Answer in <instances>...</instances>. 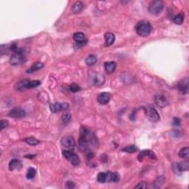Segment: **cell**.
<instances>
[{
  "mask_svg": "<svg viewBox=\"0 0 189 189\" xmlns=\"http://www.w3.org/2000/svg\"><path fill=\"white\" fill-rule=\"evenodd\" d=\"M151 30H152V27L150 22L145 20L138 21L135 26L136 33L142 37H146L150 35Z\"/></svg>",
  "mask_w": 189,
  "mask_h": 189,
  "instance_id": "6da1fadb",
  "label": "cell"
},
{
  "mask_svg": "<svg viewBox=\"0 0 189 189\" xmlns=\"http://www.w3.org/2000/svg\"><path fill=\"white\" fill-rule=\"evenodd\" d=\"M26 61L27 56L25 51L22 48H19V50L12 54L10 59V63L13 66H19L26 62Z\"/></svg>",
  "mask_w": 189,
  "mask_h": 189,
  "instance_id": "7a4b0ae2",
  "label": "cell"
},
{
  "mask_svg": "<svg viewBox=\"0 0 189 189\" xmlns=\"http://www.w3.org/2000/svg\"><path fill=\"white\" fill-rule=\"evenodd\" d=\"M41 84V81H30V80H23L16 83L15 85V90L17 91H21L23 90L31 89L37 87Z\"/></svg>",
  "mask_w": 189,
  "mask_h": 189,
  "instance_id": "3957f363",
  "label": "cell"
},
{
  "mask_svg": "<svg viewBox=\"0 0 189 189\" xmlns=\"http://www.w3.org/2000/svg\"><path fill=\"white\" fill-rule=\"evenodd\" d=\"M164 9V3L162 1L159 0H156V1H152L149 4L148 11L149 13L152 15H159L161 13V12Z\"/></svg>",
  "mask_w": 189,
  "mask_h": 189,
  "instance_id": "277c9868",
  "label": "cell"
},
{
  "mask_svg": "<svg viewBox=\"0 0 189 189\" xmlns=\"http://www.w3.org/2000/svg\"><path fill=\"white\" fill-rule=\"evenodd\" d=\"M145 115L151 122L156 123L159 121V115L158 112L152 105H149L143 108Z\"/></svg>",
  "mask_w": 189,
  "mask_h": 189,
  "instance_id": "5b68a950",
  "label": "cell"
},
{
  "mask_svg": "<svg viewBox=\"0 0 189 189\" xmlns=\"http://www.w3.org/2000/svg\"><path fill=\"white\" fill-rule=\"evenodd\" d=\"M63 155H64L65 158L67 159L69 162L72 165H74V166H78V165L80 164L79 157H78L76 154L72 152V151H63Z\"/></svg>",
  "mask_w": 189,
  "mask_h": 189,
  "instance_id": "8992f818",
  "label": "cell"
},
{
  "mask_svg": "<svg viewBox=\"0 0 189 189\" xmlns=\"http://www.w3.org/2000/svg\"><path fill=\"white\" fill-rule=\"evenodd\" d=\"M61 143H62L63 147L66 149V150L73 151L75 147H76V141L72 136H65V137H62Z\"/></svg>",
  "mask_w": 189,
  "mask_h": 189,
  "instance_id": "52a82bcc",
  "label": "cell"
},
{
  "mask_svg": "<svg viewBox=\"0 0 189 189\" xmlns=\"http://www.w3.org/2000/svg\"><path fill=\"white\" fill-rule=\"evenodd\" d=\"M154 103L159 108H164L168 105V99L163 94H156L154 96Z\"/></svg>",
  "mask_w": 189,
  "mask_h": 189,
  "instance_id": "ba28073f",
  "label": "cell"
},
{
  "mask_svg": "<svg viewBox=\"0 0 189 189\" xmlns=\"http://www.w3.org/2000/svg\"><path fill=\"white\" fill-rule=\"evenodd\" d=\"M188 78L186 77V78H183L182 80H181L180 82L178 83L177 84V89L180 91L181 93L182 94H186L188 91Z\"/></svg>",
  "mask_w": 189,
  "mask_h": 189,
  "instance_id": "9c48e42d",
  "label": "cell"
},
{
  "mask_svg": "<svg viewBox=\"0 0 189 189\" xmlns=\"http://www.w3.org/2000/svg\"><path fill=\"white\" fill-rule=\"evenodd\" d=\"M26 115V112L21 108H15L9 112L8 116L13 118H21Z\"/></svg>",
  "mask_w": 189,
  "mask_h": 189,
  "instance_id": "30bf717a",
  "label": "cell"
},
{
  "mask_svg": "<svg viewBox=\"0 0 189 189\" xmlns=\"http://www.w3.org/2000/svg\"><path fill=\"white\" fill-rule=\"evenodd\" d=\"M50 110L52 112H57L59 111H64V110L69 109V104L67 103L59 104L56 103L55 104H52L50 106Z\"/></svg>",
  "mask_w": 189,
  "mask_h": 189,
  "instance_id": "8fae6325",
  "label": "cell"
},
{
  "mask_svg": "<svg viewBox=\"0 0 189 189\" xmlns=\"http://www.w3.org/2000/svg\"><path fill=\"white\" fill-rule=\"evenodd\" d=\"M110 99H111V94L109 92H102L98 94L97 97L98 102L102 105H105L109 103Z\"/></svg>",
  "mask_w": 189,
  "mask_h": 189,
  "instance_id": "7c38bea8",
  "label": "cell"
},
{
  "mask_svg": "<svg viewBox=\"0 0 189 189\" xmlns=\"http://www.w3.org/2000/svg\"><path fill=\"white\" fill-rule=\"evenodd\" d=\"M145 157H149V158L151 159H155V160L157 159V157L156 155H155V154L151 150H144L141 151V152L139 154L138 157H137V159H138L139 161H141V162Z\"/></svg>",
  "mask_w": 189,
  "mask_h": 189,
  "instance_id": "4fadbf2b",
  "label": "cell"
},
{
  "mask_svg": "<svg viewBox=\"0 0 189 189\" xmlns=\"http://www.w3.org/2000/svg\"><path fill=\"white\" fill-rule=\"evenodd\" d=\"M73 39L77 44H78L80 45L85 44L86 43V41H87L85 34L81 32H78V33H75V34L73 35Z\"/></svg>",
  "mask_w": 189,
  "mask_h": 189,
  "instance_id": "5bb4252c",
  "label": "cell"
},
{
  "mask_svg": "<svg viewBox=\"0 0 189 189\" xmlns=\"http://www.w3.org/2000/svg\"><path fill=\"white\" fill-rule=\"evenodd\" d=\"M8 168L11 171H13L14 170H20V169L22 168V163H21L19 159H13L10 161Z\"/></svg>",
  "mask_w": 189,
  "mask_h": 189,
  "instance_id": "9a60e30c",
  "label": "cell"
},
{
  "mask_svg": "<svg viewBox=\"0 0 189 189\" xmlns=\"http://www.w3.org/2000/svg\"><path fill=\"white\" fill-rule=\"evenodd\" d=\"M92 83L94 86H100L104 85V84L105 83V78L102 74L96 73L92 77Z\"/></svg>",
  "mask_w": 189,
  "mask_h": 189,
  "instance_id": "2e32d148",
  "label": "cell"
},
{
  "mask_svg": "<svg viewBox=\"0 0 189 189\" xmlns=\"http://www.w3.org/2000/svg\"><path fill=\"white\" fill-rule=\"evenodd\" d=\"M117 64L115 62H107L104 63V69L107 74H112L115 72Z\"/></svg>",
  "mask_w": 189,
  "mask_h": 189,
  "instance_id": "e0dca14e",
  "label": "cell"
},
{
  "mask_svg": "<svg viewBox=\"0 0 189 189\" xmlns=\"http://www.w3.org/2000/svg\"><path fill=\"white\" fill-rule=\"evenodd\" d=\"M105 39V45L106 47H110L115 43V36L112 33H106L104 35Z\"/></svg>",
  "mask_w": 189,
  "mask_h": 189,
  "instance_id": "ac0fdd59",
  "label": "cell"
},
{
  "mask_svg": "<svg viewBox=\"0 0 189 189\" xmlns=\"http://www.w3.org/2000/svg\"><path fill=\"white\" fill-rule=\"evenodd\" d=\"M120 180V175L117 172H107L106 182H117Z\"/></svg>",
  "mask_w": 189,
  "mask_h": 189,
  "instance_id": "d6986e66",
  "label": "cell"
},
{
  "mask_svg": "<svg viewBox=\"0 0 189 189\" xmlns=\"http://www.w3.org/2000/svg\"><path fill=\"white\" fill-rule=\"evenodd\" d=\"M83 7H84V5H83L82 2H81L79 1L76 2H75L72 6V12L74 13V14L80 13V12L81 11V10L83 9Z\"/></svg>",
  "mask_w": 189,
  "mask_h": 189,
  "instance_id": "ffe728a7",
  "label": "cell"
},
{
  "mask_svg": "<svg viewBox=\"0 0 189 189\" xmlns=\"http://www.w3.org/2000/svg\"><path fill=\"white\" fill-rule=\"evenodd\" d=\"M44 67V64L41 62H36L35 64H33L32 66H31L30 68H29L28 70H27L26 72L27 73H32V72H34L35 71L40 70Z\"/></svg>",
  "mask_w": 189,
  "mask_h": 189,
  "instance_id": "44dd1931",
  "label": "cell"
},
{
  "mask_svg": "<svg viewBox=\"0 0 189 189\" xmlns=\"http://www.w3.org/2000/svg\"><path fill=\"white\" fill-rule=\"evenodd\" d=\"M97 57L94 55L92 54L90 55L87 58H86V64L88 65V66H93L94 64H95L97 63Z\"/></svg>",
  "mask_w": 189,
  "mask_h": 189,
  "instance_id": "7402d4cb",
  "label": "cell"
},
{
  "mask_svg": "<svg viewBox=\"0 0 189 189\" xmlns=\"http://www.w3.org/2000/svg\"><path fill=\"white\" fill-rule=\"evenodd\" d=\"M179 157L183 159H188L189 157V149L188 147H184L180 149L178 154Z\"/></svg>",
  "mask_w": 189,
  "mask_h": 189,
  "instance_id": "603a6c76",
  "label": "cell"
},
{
  "mask_svg": "<svg viewBox=\"0 0 189 189\" xmlns=\"http://www.w3.org/2000/svg\"><path fill=\"white\" fill-rule=\"evenodd\" d=\"M172 168L175 174H178V175L182 174V172L183 171L182 164H181V163H174L172 165Z\"/></svg>",
  "mask_w": 189,
  "mask_h": 189,
  "instance_id": "cb8c5ba5",
  "label": "cell"
},
{
  "mask_svg": "<svg viewBox=\"0 0 189 189\" xmlns=\"http://www.w3.org/2000/svg\"><path fill=\"white\" fill-rule=\"evenodd\" d=\"M62 118L63 123H64V124L67 123L68 122L70 121L71 115L70 113V111H69V109H67V110H64V111H63Z\"/></svg>",
  "mask_w": 189,
  "mask_h": 189,
  "instance_id": "d4e9b609",
  "label": "cell"
},
{
  "mask_svg": "<svg viewBox=\"0 0 189 189\" xmlns=\"http://www.w3.org/2000/svg\"><path fill=\"white\" fill-rule=\"evenodd\" d=\"M138 150V149H137V146H135V145H128V146L124 147L123 149H122V151H125V152L127 153H134L136 152V151H137Z\"/></svg>",
  "mask_w": 189,
  "mask_h": 189,
  "instance_id": "484cf974",
  "label": "cell"
},
{
  "mask_svg": "<svg viewBox=\"0 0 189 189\" xmlns=\"http://www.w3.org/2000/svg\"><path fill=\"white\" fill-rule=\"evenodd\" d=\"M184 13H181L174 18V22L177 25H182L183 21H184Z\"/></svg>",
  "mask_w": 189,
  "mask_h": 189,
  "instance_id": "4316f807",
  "label": "cell"
},
{
  "mask_svg": "<svg viewBox=\"0 0 189 189\" xmlns=\"http://www.w3.org/2000/svg\"><path fill=\"white\" fill-rule=\"evenodd\" d=\"M24 141H25L26 143H27V144L30 145H36L40 143L39 141L34 138V137H27V138H25L24 140Z\"/></svg>",
  "mask_w": 189,
  "mask_h": 189,
  "instance_id": "83f0119b",
  "label": "cell"
},
{
  "mask_svg": "<svg viewBox=\"0 0 189 189\" xmlns=\"http://www.w3.org/2000/svg\"><path fill=\"white\" fill-rule=\"evenodd\" d=\"M107 180V173L105 172H100L98 174L97 180L100 183H104L106 182Z\"/></svg>",
  "mask_w": 189,
  "mask_h": 189,
  "instance_id": "f1b7e54d",
  "label": "cell"
},
{
  "mask_svg": "<svg viewBox=\"0 0 189 189\" xmlns=\"http://www.w3.org/2000/svg\"><path fill=\"white\" fill-rule=\"evenodd\" d=\"M36 174V170L33 168H30L26 174V177L27 180H32Z\"/></svg>",
  "mask_w": 189,
  "mask_h": 189,
  "instance_id": "f546056e",
  "label": "cell"
},
{
  "mask_svg": "<svg viewBox=\"0 0 189 189\" xmlns=\"http://www.w3.org/2000/svg\"><path fill=\"white\" fill-rule=\"evenodd\" d=\"M0 49H1V54L4 55L10 52V49H9V45H5V44H2L1 47H0Z\"/></svg>",
  "mask_w": 189,
  "mask_h": 189,
  "instance_id": "4dcf8cb0",
  "label": "cell"
},
{
  "mask_svg": "<svg viewBox=\"0 0 189 189\" xmlns=\"http://www.w3.org/2000/svg\"><path fill=\"white\" fill-rule=\"evenodd\" d=\"M70 90L72 92H76L81 90V87L78 84H72V85L70 86Z\"/></svg>",
  "mask_w": 189,
  "mask_h": 189,
  "instance_id": "1f68e13d",
  "label": "cell"
},
{
  "mask_svg": "<svg viewBox=\"0 0 189 189\" xmlns=\"http://www.w3.org/2000/svg\"><path fill=\"white\" fill-rule=\"evenodd\" d=\"M9 125V122L7 120H2L0 121V129L3 130L5 128L7 127Z\"/></svg>",
  "mask_w": 189,
  "mask_h": 189,
  "instance_id": "d6a6232c",
  "label": "cell"
},
{
  "mask_svg": "<svg viewBox=\"0 0 189 189\" xmlns=\"http://www.w3.org/2000/svg\"><path fill=\"white\" fill-rule=\"evenodd\" d=\"M147 188V185L146 182H141L137 186H135L134 187V188Z\"/></svg>",
  "mask_w": 189,
  "mask_h": 189,
  "instance_id": "836d02e7",
  "label": "cell"
},
{
  "mask_svg": "<svg viewBox=\"0 0 189 189\" xmlns=\"http://www.w3.org/2000/svg\"><path fill=\"white\" fill-rule=\"evenodd\" d=\"M172 123H173V126H174V127H179V126H180V124H181L180 119L178 118H174Z\"/></svg>",
  "mask_w": 189,
  "mask_h": 189,
  "instance_id": "e575fe53",
  "label": "cell"
},
{
  "mask_svg": "<svg viewBox=\"0 0 189 189\" xmlns=\"http://www.w3.org/2000/svg\"><path fill=\"white\" fill-rule=\"evenodd\" d=\"M67 184H69V185H70V186H68V188H74V183L72 182H67Z\"/></svg>",
  "mask_w": 189,
  "mask_h": 189,
  "instance_id": "d590c367",
  "label": "cell"
},
{
  "mask_svg": "<svg viewBox=\"0 0 189 189\" xmlns=\"http://www.w3.org/2000/svg\"><path fill=\"white\" fill-rule=\"evenodd\" d=\"M35 155H28V156H26L25 157H28V158H33V157H34Z\"/></svg>",
  "mask_w": 189,
  "mask_h": 189,
  "instance_id": "8d00e7d4",
  "label": "cell"
}]
</instances>
